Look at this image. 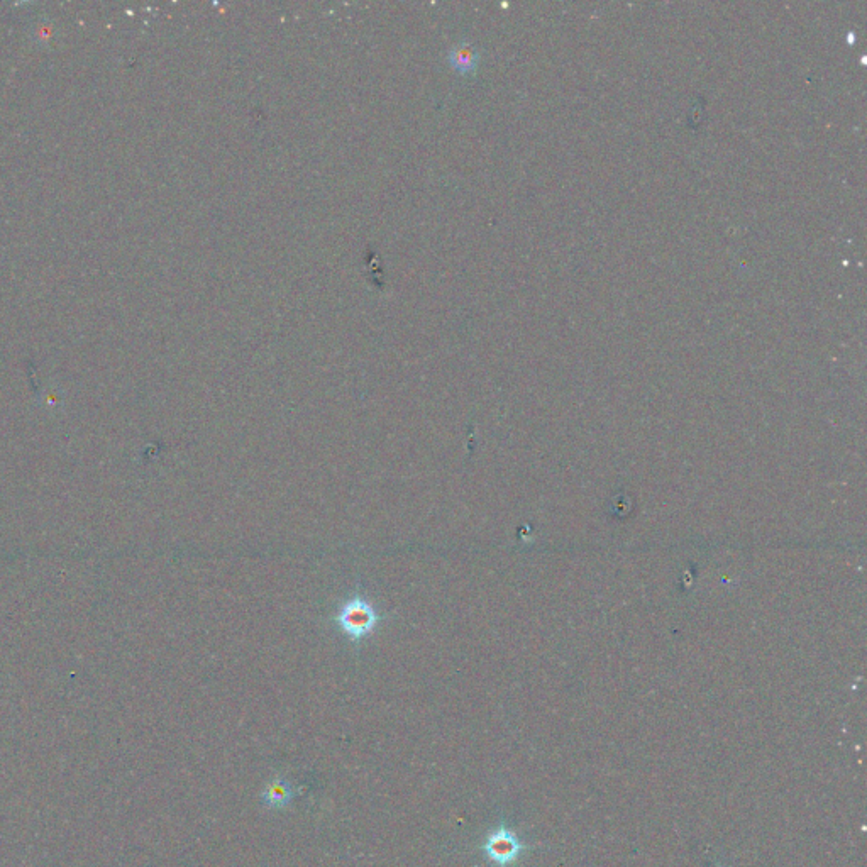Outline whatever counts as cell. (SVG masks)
Instances as JSON below:
<instances>
[{
  "instance_id": "1",
  "label": "cell",
  "mask_w": 867,
  "mask_h": 867,
  "mask_svg": "<svg viewBox=\"0 0 867 867\" xmlns=\"http://www.w3.org/2000/svg\"><path fill=\"white\" fill-rule=\"evenodd\" d=\"M382 622V613L375 603L365 595H354L336 613V624L344 637L351 642H361L378 629Z\"/></svg>"
},
{
  "instance_id": "2",
  "label": "cell",
  "mask_w": 867,
  "mask_h": 867,
  "mask_svg": "<svg viewBox=\"0 0 867 867\" xmlns=\"http://www.w3.org/2000/svg\"><path fill=\"white\" fill-rule=\"evenodd\" d=\"M529 845H525L519 839V835L512 832L509 827L500 825L488 835L485 844L481 845V851L485 852L486 859L493 866L509 867L519 861L522 852L527 851Z\"/></svg>"
},
{
  "instance_id": "3",
  "label": "cell",
  "mask_w": 867,
  "mask_h": 867,
  "mask_svg": "<svg viewBox=\"0 0 867 867\" xmlns=\"http://www.w3.org/2000/svg\"><path fill=\"white\" fill-rule=\"evenodd\" d=\"M300 793L302 788H295L282 774H275L261 791V803L268 810H283L290 807Z\"/></svg>"
},
{
  "instance_id": "4",
  "label": "cell",
  "mask_w": 867,
  "mask_h": 867,
  "mask_svg": "<svg viewBox=\"0 0 867 867\" xmlns=\"http://www.w3.org/2000/svg\"><path fill=\"white\" fill-rule=\"evenodd\" d=\"M448 60L451 67L456 68L458 72L473 73L480 63V53L468 41H458L456 45L451 46Z\"/></svg>"
}]
</instances>
